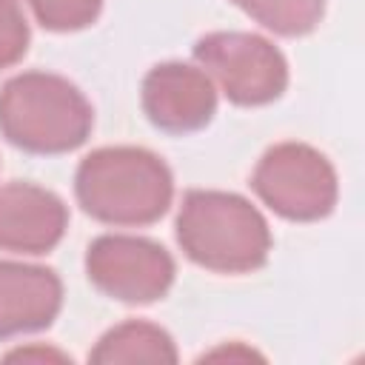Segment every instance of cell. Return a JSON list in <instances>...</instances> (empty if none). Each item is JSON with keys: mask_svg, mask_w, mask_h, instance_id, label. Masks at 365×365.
Masks as SVG:
<instances>
[{"mask_svg": "<svg viewBox=\"0 0 365 365\" xmlns=\"http://www.w3.org/2000/svg\"><path fill=\"white\" fill-rule=\"evenodd\" d=\"M177 345L171 334L145 319H125L108 328L97 345L88 351V362L117 365V362H177Z\"/></svg>", "mask_w": 365, "mask_h": 365, "instance_id": "obj_10", "label": "cell"}, {"mask_svg": "<svg viewBox=\"0 0 365 365\" xmlns=\"http://www.w3.org/2000/svg\"><path fill=\"white\" fill-rule=\"evenodd\" d=\"M37 17V23L48 31H80L88 29L100 11L103 0H26Z\"/></svg>", "mask_w": 365, "mask_h": 365, "instance_id": "obj_12", "label": "cell"}, {"mask_svg": "<svg viewBox=\"0 0 365 365\" xmlns=\"http://www.w3.org/2000/svg\"><path fill=\"white\" fill-rule=\"evenodd\" d=\"M194 60L242 108L268 106L288 88L285 54L254 31H211L194 43Z\"/></svg>", "mask_w": 365, "mask_h": 365, "instance_id": "obj_5", "label": "cell"}, {"mask_svg": "<svg viewBox=\"0 0 365 365\" xmlns=\"http://www.w3.org/2000/svg\"><path fill=\"white\" fill-rule=\"evenodd\" d=\"M94 125L86 94L51 71H23L0 88V134L29 154H66L80 148Z\"/></svg>", "mask_w": 365, "mask_h": 365, "instance_id": "obj_3", "label": "cell"}, {"mask_svg": "<svg viewBox=\"0 0 365 365\" xmlns=\"http://www.w3.org/2000/svg\"><path fill=\"white\" fill-rule=\"evenodd\" d=\"M29 356H37V359H68L66 354H57V351H14L6 359H29Z\"/></svg>", "mask_w": 365, "mask_h": 365, "instance_id": "obj_14", "label": "cell"}, {"mask_svg": "<svg viewBox=\"0 0 365 365\" xmlns=\"http://www.w3.org/2000/svg\"><path fill=\"white\" fill-rule=\"evenodd\" d=\"M68 228L66 202L34 182L0 185V251L48 254Z\"/></svg>", "mask_w": 365, "mask_h": 365, "instance_id": "obj_8", "label": "cell"}, {"mask_svg": "<svg viewBox=\"0 0 365 365\" xmlns=\"http://www.w3.org/2000/svg\"><path fill=\"white\" fill-rule=\"evenodd\" d=\"M74 197L97 222L140 228L168 211L174 177L163 157L143 145H103L80 160Z\"/></svg>", "mask_w": 365, "mask_h": 365, "instance_id": "obj_1", "label": "cell"}, {"mask_svg": "<svg viewBox=\"0 0 365 365\" xmlns=\"http://www.w3.org/2000/svg\"><path fill=\"white\" fill-rule=\"evenodd\" d=\"M174 234L182 254L214 274H251L262 268L274 242L268 220L251 200L217 188L182 194Z\"/></svg>", "mask_w": 365, "mask_h": 365, "instance_id": "obj_2", "label": "cell"}, {"mask_svg": "<svg viewBox=\"0 0 365 365\" xmlns=\"http://www.w3.org/2000/svg\"><path fill=\"white\" fill-rule=\"evenodd\" d=\"M251 20L279 37H302L311 34L322 14L325 0H231Z\"/></svg>", "mask_w": 365, "mask_h": 365, "instance_id": "obj_11", "label": "cell"}, {"mask_svg": "<svg viewBox=\"0 0 365 365\" xmlns=\"http://www.w3.org/2000/svg\"><path fill=\"white\" fill-rule=\"evenodd\" d=\"M29 23L17 0H0V68H11L29 51Z\"/></svg>", "mask_w": 365, "mask_h": 365, "instance_id": "obj_13", "label": "cell"}, {"mask_svg": "<svg viewBox=\"0 0 365 365\" xmlns=\"http://www.w3.org/2000/svg\"><path fill=\"white\" fill-rule=\"evenodd\" d=\"M254 194L282 220H325L339 197V180L331 160L308 143L285 140L271 145L251 171Z\"/></svg>", "mask_w": 365, "mask_h": 365, "instance_id": "obj_4", "label": "cell"}, {"mask_svg": "<svg viewBox=\"0 0 365 365\" xmlns=\"http://www.w3.org/2000/svg\"><path fill=\"white\" fill-rule=\"evenodd\" d=\"M140 103L154 128L165 134H191L214 120L217 86L202 68L168 60L145 71Z\"/></svg>", "mask_w": 365, "mask_h": 365, "instance_id": "obj_7", "label": "cell"}, {"mask_svg": "<svg viewBox=\"0 0 365 365\" xmlns=\"http://www.w3.org/2000/svg\"><path fill=\"white\" fill-rule=\"evenodd\" d=\"M88 282L125 305H151L168 294L177 277L174 257L154 240L100 234L86 248Z\"/></svg>", "mask_w": 365, "mask_h": 365, "instance_id": "obj_6", "label": "cell"}, {"mask_svg": "<svg viewBox=\"0 0 365 365\" xmlns=\"http://www.w3.org/2000/svg\"><path fill=\"white\" fill-rule=\"evenodd\" d=\"M63 308V282L51 268L0 259V339L48 328Z\"/></svg>", "mask_w": 365, "mask_h": 365, "instance_id": "obj_9", "label": "cell"}]
</instances>
